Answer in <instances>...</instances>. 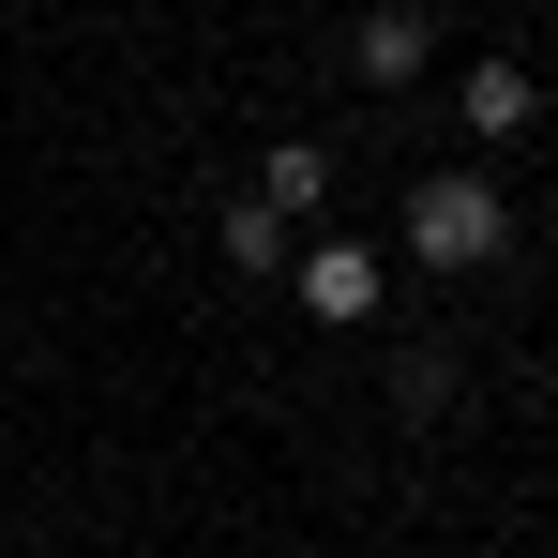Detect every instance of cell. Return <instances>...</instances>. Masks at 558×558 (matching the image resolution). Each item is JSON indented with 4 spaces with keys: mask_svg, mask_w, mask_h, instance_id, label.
Segmentation results:
<instances>
[{
    "mask_svg": "<svg viewBox=\"0 0 558 558\" xmlns=\"http://www.w3.org/2000/svg\"><path fill=\"white\" fill-rule=\"evenodd\" d=\"M498 242H513V196L483 182V167H453V182L408 196V257H423V272H483Z\"/></svg>",
    "mask_w": 558,
    "mask_h": 558,
    "instance_id": "1",
    "label": "cell"
},
{
    "mask_svg": "<svg viewBox=\"0 0 558 558\" xmlns=\"http://www.w3.org/2000/svg\"><path fill=\"white\" fill-rule=\"evenodd\" d=\"M423 46H438V31H423L408 0H377L363 31H348V76H363V92H408V76H423Z\"/></svg>",
    "mask_w": 558,
    "mask_h": 558,
    "instance_id": "2",
    "label": "cell"
},
{
    "mask_svg": "<svg viewBox=\"0 0 558 558\" xmlns=\"http://www.w3.org/2000/svg\"><path fill=\"white\" fill-rule=\"evenodd\" d=\"M302 317H332V332L377 317V257H363V242H317V257H302Z\"/></svg>",
    "mask_w": 558,
    "mask_h": 558,
    "instance_id": "3",
    "label": "cell"
},
{
    "mask_svg": "<svg viewBox=\"0 0 558 558\" xmlns=\"http://www.w3.org/2000/svg\"><path fill=\"white\" fill-rule=\"evenodd\" d=\"M544 92H529V61H468V136H529Z\"/></svg>",
    "mask_w": 558,
    "mask_h": 558,
    "instance_id": "4",
    "label": "cell"
},
{
    "mask_svg": "<svg viewBox=\"0 0 558 558\" xmlns=\"http://www.w3.org/2000/svg\"><path fill=\"white\" fill-rule=\"evenodd\" d=\"M227 257H242V272L287 257V211H272V196H227Z\"/></svg>",
    "mask_w": 558,
    "mask_h": 558,
    "instance_id": "5",
    "label": "cell"
},
{
    "mask_svg": "<svg viewBox=\"0 0 558 558\" xmlns=\"http://www.w3.org/2000/svg\"><path fill=\"white\" fill-rule=\"evenodd\" d=\"M287 211V227H302V211H317V196H332V151H272V182H257Z\"/></svg>",
    "mask_w": 558,
    "mask_h": 558,
    "instance_id": "6",
    "label": "cell"
}]
</instances>
